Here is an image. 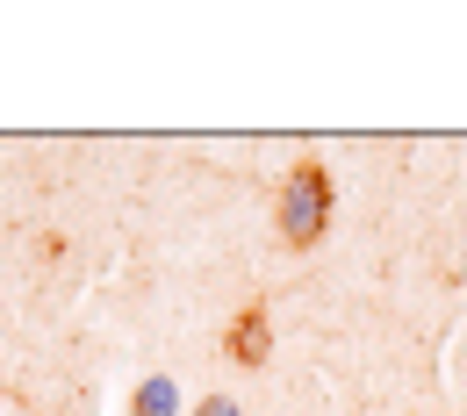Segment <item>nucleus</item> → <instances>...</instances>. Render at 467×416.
<instances>
[{
    "label": "nucleus",
    "instance_id": "obj_2",
    "mask_svg": "<svg viewBox=\"0 0 467 416\" xmlns=\"http://www.w3.org/2000/svg\"><path fill=\"white\" fill-rule=\"evenodd\" d=\"M223 352L237 359V366H266V352H274V338H266V309L252 301L244 316L231 323V338H223Z\"/></svg>",
    "mask_w": 467,
    "mask_h": 416
},
{
    "label": "nucleus",
    "instance_id": "obj_3",
    "mask_svg": "<svg viewBox=\"0 0 467 416\" xmlns=\"http://www.w3.org/2000/svg\"><path fill=\"white\" fill-rule=\"evenodd\" d=\"M173 410H180V388L166 373H151V380L137 388V416H173Z\"/></svg>",
    "mask_w": 467,
    "mask_h": 416
},
{
    "label": "nucleus",
    "instance_id": "obj_4",
    "mask_svg": "<svg viewBox=\"0 0 467 416\" xmlns=\"http://www.w3.org/2000/svg\"><path fill=\"white\" fill-rule=\"evenodd\" d=\"M202 416H237V402H231V395H209V402H202Z\"/></svg>",
    "mask_w": 467,
    "mask_h": 416
},
{
    "label": "nucleus",
    "instance_id": "obj_1",
    "mask_svg": "<svg viewBox=\"0 0 467 416\" xmlns=\"http://www.w3.org/2000/svg\"><path fill=\"white\" fill-rule=\"evenodd\" d=\"M324 230H331V173H324L317 158H302L288 173V187H281V238H288L295 251H309Z\"/></svg>",
    "mask_w": 467,
    "mask_h": 416
}]
</instances>
